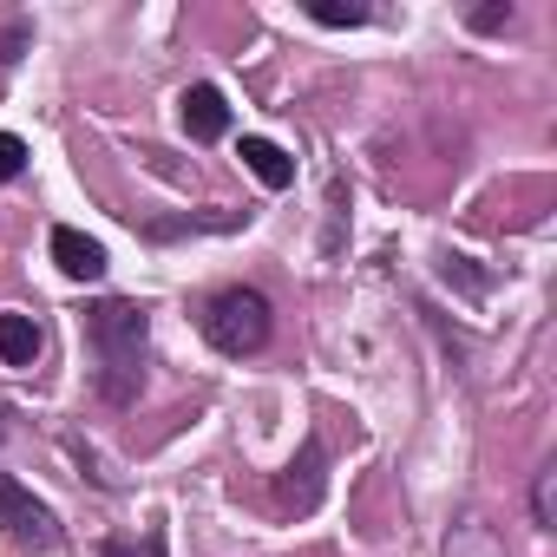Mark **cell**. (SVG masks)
Returning <instances> with one entry per match:
<instances>
[{
  "mask_svg": "<svg viewBox=\"0 0 557 557\" xmlns=\"http://www.w3.org/2000/svg\"><path fill=\"white\" fill-rule=\"evenodd\" d=\"M86 335L99 348V394L112 407H125L145 381V368H138L145 361V309L138 302H99L86 315Z\"/></svg>",
  "mask_w": 557,
  "mask_h": 557,
  "instance_id": "obj_1",
  "label": "cell"
},
{
  "mask_svg": "<svg viewBox=\"0 0 557 557\" xmlns=\"http://www.w3.org/2000/svg\"><path fill=\"white\" fill-rule=\"evenodd\" d=\"M249 171H256V184L262 190H289L296 184V158L283 151V145H269V138H243V151H236Z\"/></svg>",
  "mask_w": 557,
  "mask_h": 557,
  "instance_id": "obj_5",
  "label": "cell"
},
{
  "mask_svg": "<svg viewBox=\"0 0 557 557\" xmlns=\"http://www.w3.org/2000/svg\"><path fill=\"white\" fill-rule=\"evenodd\" d=\"M322 27H361L368 21V8H342V0H315V8H309Z\"/></svg>",
  "mask_w": 557,
  "mask_h": 557,
  "instance_id": "obj_9",
  "label": "cell"
},
{
  "mask_svg": "<svg viewBox=\"0 0 557 557\" xmlns=\"http://www.w3.org/2000/svg\"><path fill=\"white\" fill-rule=\"evenodd\" d=\"M34 355H40L34 315H0V361H8V368H34Z\"/></svg>",
  "mask_w": 557,
  "mask_h": 557,
  "instance_id": "obj_8",
  "label": "cell"
},
{
  "mask_svg": "<svg viewBox=\"0 0 557 557\" xmlns=\"http://www.w3.org/2000/svg\"><path fill=\"white\" fill-rule=\"evenodd\" d=\"M0 420H8V413H0ZM0 433H8V426H0Z\"/></svg>",
  "mask_w": 557,
  "mask_h": 557,
  "instance_id": "obj_12",
  "label": "cell"
},
{
  "mask_svg": "<svg viewBox=\"0 0 557 557\" xmlns=\"http://www.w3.org/2000/svg\"><path fill=\"white\" fill-rule=\"evenodd\" d=\"M53 262L73 275V283H92V275H106V249H99L86 230H66V223L53 230Z\"/></svg>",
  "mask_w": 557,
  "mask_h": 557,
  "instance_id": "obj_4",
  "label": "cell"
},
{
  "mask_svg": "<svg viewBox=\"0 0 557 557\" xmlns=\"http://www.w3.org/2000/svg\"><path fill=\"white\" fill-rule=\"evenodd\" d=\"M177 106H184L190 138H223V132H230V106H223V92H216V86H190Z\"/></svg>",
  "mask_w": 557,
  "mask_h": 557,
  "instance_id": "obj_6",
  "label": "cell"
},
{
  "mask_svg": "<svg viewBox=\"0 0 557 557\" xmlns=\"http://www.w3.org/2000/svg\"><path fill=\"white\" fill-rule=\"evenodd\" d=\"M505 21H511V8H479L472 14V27H505Z\"/></svg>",
  "mask_w": 557,
  "mask_h": 557,
  "instance_id": "obj_11",
  "label": "cell"
},
{
  "mask_svg": "<svg viewBox=\"0 0 557 557\" xmlns=\"http://www.w3.org/2000/svg\"><path fill=\"white\" fill-rule=\"evenodd\" d=\"M203 335H210V348H223V355H256V348L269 342V302H262L256 289H223V296L203 309Z\"/></svg>",
  "mask_w": 557,
  "mask_h": 557,
  "instance_id": "obj_2",
  "label": "cell"
},
{
  "mask_svg": "<svg viewBox=\"0 0 557 557\" xmlns=\"http://www.w3.org/2000/svg\"><path fill=\"white\" fill-rule=\"evenodd\" d=\"M21 164H27V145H21L14 132H0V184L21 177Z\"/></svg>",
  "mask_w": 557,
  "mask_h": 557,
  "instance_id": "obj_10",
  "label": "cell"
},
{
  "mask_svg": "<svg viewBox=\"0 0 557 557\" xmlns=\"http://www.w3.org/2000/svg\"><path fill=\"white\" fill-rule=\"evenodd\" d=\"M315 498H322V446L309 440V446H302V459H296V466H289V479H283V505L309 511Z\"/></svg>",
  "mask_w": 557,
  "mask_h": 557,
  "instance_id": "obj_7",
  "label": "cell"
},
{
  "mask_svg": "<svg viewBox=\"0 0 557 557\" xmlns=\"http://www.w3.org/2000/svg\"><path fill=\"white\" fill-rule=\"evenodd\" d=\"M0 531L8 537H21V544H53L60 537V524H53V511L27 492V485H14L8 472H0Z\"/></svg>",
  "mask_w": 557,
  "mask_h": 557,
  "instance_id": "obj_3",
  "label": "cell"
}]
</instances>
